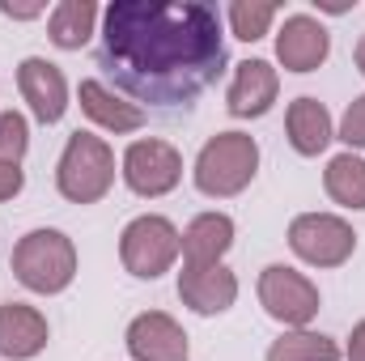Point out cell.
Instances as JSON below:
<instances>
[{
  "label": "cell",
  "instance_id": "2e32d148",
  "mask_svg": "<svg viewBox=\"0 0 365 361\" xmlns=\"http://www.w3.org/2000/svg\"><path fill=\"white\" fill-rule=\"evenodd\" d=\"M284 128H289V145L302 158H319L331 145V136H336L331 115H327V106L319 98H293L289 115H284Z\"/></svg>",
  "mask_w": 365,
  "mask_h": 361
},
{
  "label": "cell",
  "instance_id": "484cf974",
  "mask_svg": "<svg viewBox=\"0 0 365 361\" xmlns=\"http://www.w3.org/2000/svg\"><path fill=\"white\" fill-rule=\"evenodd\" d=\"M0 13H4V17H38V13H43V4H9V0H4V4H0Z\"/></svg>",
  "mask_w": 365,
  "mask_h": 361
},
{
  "label": "cell",
  "instance_id": "e0dca14e",
  "mask_svg": "<svg viewBox=\"0 0 365 361\" xmlns=\"http://www.w3.org/2000/svg\"><path fill=\"white\" fill-rule=\"evenodd\" d=\"M77 98H81V111L106 132H136V128H145V111L136 102H123L102 81H81Z\"/></svg>",
  "mask_w": 365,
  "mask_h": 361
},
{
  "label": "cell",
  "instance_id": "277c9868",
  "mask_svg": "<svg viewBox=\"0 0 365 361\" xmlns=\"http://www.w3.org/2000/svg\"><path fill=\"white\" fill-rule=\"evenodd\" d=\"M115 183V153L102 136L93 132H73L64 153H60V166H56V187L64 200L73 204H98Z\"/></svg>",
  "mask_w": 365,
  "mask_h": 361
},
{
  "label": "cell",
  "instance_id": "7c38bea8",
  "mask_svg": "<svg viewBox=\"0 0 365 361\" xmlns=\"http://www.w3.org/2000/svg\"><path fill=\"white\" fill-rule=\"evenodd\" d=\"M179 298H182V306H191L195 315H225L238 302V276L225 264H208V268L182 264Z\"/></svg>",
  "mask_w": 365,
  "mask_h": 361
},
{
  "label": "cell",
  "instance_id": "52a82bcc",
  "mask_svg": "<svg viewBox=\"0 0 365 361\" xmlns=\"http://www.w3.org/2000/svg\"><path fill=\"white\" fill-rule=\"evenodd\" d=\"M259 302L264 310L272 315L276 323L284 327H306L314 315H319V289L310 276H302L297 268L289 264H268L259 272Z\"/></svg>",
  "mask_w": 365,
  "mask_h": 361
},
{
  "label": "cell",
  "instance_id": "5bb4252c",
  "mask_svg": "<svg viewBox=\"0 0 365 361\" xmlns=\"http://www.w3.org/2000/svg\"><path fill=\"white\" fill-rule=\"evenodd\" d=\"M47 319L26 306V302H4L0 306V357L30 361L47 349Z\"/></svg>",
  "mask_w": 365,
  "mask_h": 361
},
{
  "label": "cell",
  "instance_id": "5b68a950",
  "mask_svg": "<svg viewBox=\"0 0 365 361\" xmlns=\"http://www.w3.org/2000/svg\"><path fill=\"white\" fill-rule=\"evenodd\" d=\"M179 247H182V234L175 230V221H166L158 213H145V217L128 221L123 234H119V260L140 280H158L162 272L175 268Z\"/></svg>",
  "mask_w": 365,
  "mask_h": 361
},
{
  "label": "cell",
  "instance_id": "3957f363",
  "mask_svg": "<svg viewBox=\"0 0 365 361\" xmlns=\"http://www.w3.org/2000/svg\"><path fill=\"white\" fill-rule=\"evenodd\" d=\"M13 276L30 289V293H64L77 276V247L68 234L60 230H30L17 247H13Z\"/></svg>",
  "mask_w": 365,
  "mask_h": 361
},
{
  "label": "cell",
  "instance_id": "8992f818",
  "mask_svg": "<svg viewBox=\"0 0 365 361\" xmlns=\"http://www.w3.org/2000/svg\"><path fill=\"white\" fill-rule=\"evenodd\" d=\"M289 247L310 268H340L357 251V234L336 213H302L289 225Z\"/></svg>",
  "mask_w": 365,
  "mask_h": 361
},
{
  "label": "cell",
  "instance_id": "603a6c76",
  "mask_svg": "<svg viewBox=\"0 0 365 361\" xmlns=\"http://www.w3.org/2000/svg\"><path fill=\"white\" fill-rule=\"evenodd\" d=\"M340 141H344L349 149H365V93L349 102V111H344V119H340Z\"/></svg>",
  "mask_w": 365,
  "mask_h": 361
},
{
  "label": "cell",
  "instance_id": "cb8c5ba5",
  "mask_svg": "<svg viewBox=\"0 0 365 361\" xmlns=\"http://www.w3.org/2000/svg\"><path fill=\"white\" fill-rule=\"evenodd\" d=\"M21 187H26V175H21V166L0 158V200H13Z\"/></svg>",
  "mask_w": 365,
  "mask_h": 361
},
{
  "label": "cell",
  "instance_id": "4fadbf2b",
  "mask_svg": "<svg viewBox=\"0 0 365 361\" xmlns=\"http://www.w3.org/2000/svg\"><path fill=\"white\" fill-rule=\"evenodd\" d=\"M276 90H280V77H276V68L268 60H242V64L234 68L225 106H230L234 119H259V115L272 111Z\"/></svg>",
  "mask_w": 365,
  "mask_h": 361
},
{
  "label": "cell",
  "instance_id": "ba28073f",
  "mask_svg": "<svg viewBox=\"0 0 365 361\" xmlns=\"http://www.w3.org/2000/svg\"><path fill=\"white\" fill-rule=\"evenodd\" d=\"M182 179V153L170 141H132L128 153H123V183L145 195V200H158L166 191H175Z\"/></svg>",
  "mask_w": 365,
  "mask_h": 361
},
{
  "label": "cell",
  "instance_id": "d6986e66",
  "mask_svg": "<svg viewBox=\"0 0 365 361\" xmlns=\"http://www.w3.org/2000/svg\"><path fill=\"white\" fill-rule=\"evenodd\" d=\"M323 187L336 204L344 208H365V158L357 153H340L327 162L323 171Z\"/></svg>",
  "mask_w": 365,
  "mask_h": 361
},
{
  "label": "cell",
  "instance_id": "7a4b0ae2",
  "mask_svg": "<svg viewBox=\"0 0 365 361\" xmlns=\"http://www.w3.org/2000/svg\"><path fill=\"white\" fill-rule=\"evenodd\" d=\"M259 171V145L247 132H217L204 141L200 158H195V187L208 200H230L238 191H247Z\"/></svg>",
  "mask_w": 365,
  "mask_h": 361
},
{
  "label": "cell",
  "instance_id": "4316f807",
  "mask_svg": "<svg viewBox=\"0 0 365 361\" xmlns=\"http://www.w3.org/2000/svg\"><path fill=\"white\" fill-rule=\"evenodd\" d=\"M357 68H361V77H365V34H361V43H357Z\"/></svg>",
  "mask_w": 365,
  "mask_h": 361
},
{
  "label": "cell",
  "instance_id": "7402d4cb",
  "mask_svg": "<svg viewBox=\"0 0 365 361\" xmlns=\"http://www.w3.org/2000/svg\"><path fill=\"white\" fill-rule=\"evenodd\" d=\"M26 149H30V128H26V119H21L17 111H0V158L21 166Z\"/></svg>",
  "mask_w": 365,
  "mask_h": 361
},
{
  "label": "cell",
  "instance_id": "ac0fdd59",
  "mask_svg": "<svg viewBox=\"0 0 365 361\" xmlns=\"http://www.w3.org/2000/svg\"><path fill=\"white\" fill-rule=\"evenodd\" d=\"M93 21H98V4L93 0H60L51 9V17H47V34H51L56 47L77 51L93 34Z\"/></svg>",
  "mask_w": 365,
  "mask_h": 361
},
{
  "label": "cell",
  "instance_id": "d4e9b609",
  "mask_svg": "<svg viewBox=\"0 0 365 361\" xmlns=\"http://www.w3.org/2000/svg\"><path fill=\"white\" fill-rule=\"evenodd\" d=\"M349 361H365V319L353 327V336H349Z\"/></svg>",
  "mask_w": 365,
  "mask_h": 361
},
{
  "label": "cell",
  "instance_id": "9c48e42d",
  "mask_svg": "<svg viewBox=\"0 0 365 361\" xmlns=\"http://www.w3.org/2000/svg\"><path fill=\"white\" fill-rule=\"evenodd\" d=\"M327 56H331V34L323 21H314L310 13L284 17V26L276 30V60L289 73H314Z\"/></svg>",
  "mask_w": 365,
  "mask_h": 361
},
{
  "label": "cell",
  "instance_id": "ffe728a7",
  "mask_svg": "<svg viewBox=\"0 0 365 361\" xmlns=\"http://www.w3.org/2000/svg\"><path fill=\"white\" fill-rule=\"evenodd\" d=\"M268 361H340V345L323 332H284L280 340H272Z\"/></svg>",
  "mask_w": 365,
  "mask_h": 361
},
{
  "label": "cell",
  "instance_id": "44dd1931",
  "mask_svg": "<svg viewBox=\"0 0 365 361\" xmlns=\"http://www.w3.org/2000/svg\"><path fill=\"white\" fill-rule=\"evenodd\" d=\"M276 9L272 0H234L230 4V30H234V39H242V43H255V39H264L268 34V26L276 21Z\"/></svg>",
  "mask_w": 365,
  "mask_h": 361
},
{
  "label": "cell",
  "instance_id": "6da1fadb",
  "mask_svg": "<svg viewBox=\"0 0 365 361\" xmlns=\"http://www.w3.org/2000/svg\"><path fill=\"white\" fill-rule=\"evenodd\" d=\"M98 68L136 102L191 106L225 73L221 13L200 0H115L102 13Z\"/></svg>",
  "mask_w": 365,
  "mask_h": 361
},
{
  "label": "cell",
  "instance_id": "30bf717a",
  "mask_svg": "<svg viewBox=\"0 0 365 361\" xmlns=\"http://www.w3.org/2000/svg\"><path fill=\"white\" fill-rule=\"evenodd\" d=\"M17 90L30 102V111H34L38 123H60L64 119V111H68V81H64V73L51 60H43V56L21 60Z\"/></svg>",
  "mask_w": 365,
  "mask_h": 361
},
{
  "label": "cell",
  "instance_id": "9a60e30c",
  "mask_svg": "<svg viewBox=\"0 0 365 361\" xmlns=\"http://www.w3.org/2000/svg\"><path fill=\"white\" fill-rule=\"evenodd\" d=\"M234 247V221L225 213H200L187 230H182V264H195V268H208V264H221V255Z\"/></svg>",
  "mask_w": 365,
  "mask_h": 361
},
{
  "label": "cell",
  "instance_id": "8fae6325",
  "mask_svg": "<svg viewBox=\"0 0 365 361\" xmlns=\"http://www.w3.org/2000/svg\"><path fill=\"white\" fill-rule=\"evenodd\" d=\"M128 353L136 361H187V332L166 310H145L128 323Z\"/></svg>",
  "mask_w": 365,
  "mask_h": 361
}]
</instances>
